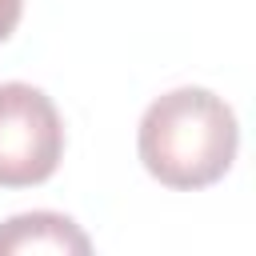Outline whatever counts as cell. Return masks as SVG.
Returning <instances> with one entry per match:
<instances>
[{"mask_svg":"<svg viewBox=\"0 0 256 256\" xmlns=\"http://www.w3.org/2000/svg\"><path fill=\"white\" fill-rule=\"evenodd\" d=\"M240 148V124L224 96L200 84L156 96L136 128V152L152 180L196 192L228 176Z\"/></svg>","mask_w":256,"mask_h":256,"instance_id":"1","label":"cell"},{"mask_svg":"<svg viewBox=\"0 0 256 256\" xmlns=\"http://www.w3.org/2000/svg\"><path fill=\"white\" fill-rule=\"evenodd\" d=\"M20 16H24V0H0V44L16 32Z\"/></svg>","mask_w":256,"mask_h":256,"instance_id":"4","label":"cell"},{"mask_svg":"<svg viewBox=\"0 0 256 256\" xmlns=\"http://www.w3.org/2000/svg\"><path fill=\"white\" fill-rule=\"evenodd\" d=\"M64 160V120L52 96L24 80L0 84V188H36Z\"/></svg>","mask_w":256,"mask_h":256,"instance_id":"2","label":"cell"},{"mask_svg":"<svg viewBox=\"0 0 256 256\" xmlns=\"http://www.w3.org/2000/svg\"><path fill=\"white\" fill-rule=\"evenodd\" d=\"M28 252L84 256V252H92V240L64 212H20V216H8L0 224V256H28Z\"/></svg>","mask_w":256,"mask_h":256,"instance_id":"3","label":"cell"}]
</instances>
